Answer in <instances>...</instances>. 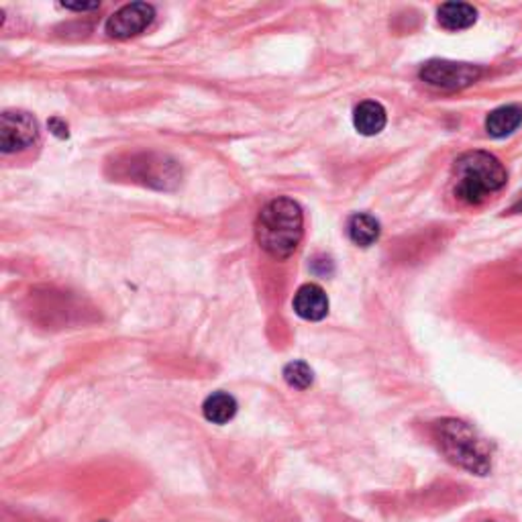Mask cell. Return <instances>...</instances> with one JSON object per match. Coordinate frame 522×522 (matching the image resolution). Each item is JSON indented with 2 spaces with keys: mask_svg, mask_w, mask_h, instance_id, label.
Wrapping results in <instances>:
<instances>
[{
  "mask_svg": "<svg viewBox=\"0 0 522 522\" xmlns=\"http://www.w3.org/2000/svg\"><path fill=\"white\" fill-rule=\"evenodd\" d=\"M296 315L304 320H323L329 315V298L325 290L317 284H304L294 296Z\"/></svg>",
  "mask_w": 522,
  "mask_h": 522,
  "instance_id": "52a82bcc",
  "label": "cell"
},
{
  "mask_svg": "<svg viewBox=\"0 0 522 522\" xmlns=\"http://www.w3.org/2000/svg\"><path fill=\"white\" fill-rule=\"evenodd\" d=\"M64 6L69 8V11H92V8H99V3H64Z\"/></svg>",
  "mask_w": 522,
  "mask_h": 522,
  "instance_id": "9a60e30c",
  "label": "cell"
},
{
  "mask_svg": "<svg viewBox=\"0 0 522 522\" xmlns=\"http://www.w3.org/2000/svg\"><path fill=\"white\" fill-rule=\"evenodd\" d=\"M512 213H522V194H520V198L517 200V204L512 206Z\"/></svg>",
  "mask_w": 522,
  "mask_h": 522,
  "instance_id": "2e32d148",
  "label": "cell"
},
{
  "mask_svg": "<svg viewBox=\"0 0 522 522\" xmlns=\"http://www.w3.org/2000/svg\"><path fill=\"white\" fill-rule=\"evenodd\" d=\"M433 434L439 449L451 464L475 475H488L492 472V457L484 441L464 421L443 419L433 424Z\"/></svg>",
  "mask_w": 522,
  "mask_h": 522,
  "instance_id": "3957f363",
  "label": "cell"
},
{
  "mask_svg": "<svg viewBox=\"0 0 522 522\" xmlns=\"http://www.w3.org/2000/svg\"><path fill=\"white\" fill-rule=\"evenodd\" d=\"M437 19L443 29L447 31H464L469 29L477 21V11L472 5L465 3H445L439 6Z\"/></svg>",
  "mask_w": 522,
  "mask_h": 522,
  "instance_id": "9c48e42d",
  "label": "cell"
},
{
  "mask_svg": "<svg viewBox=\"0 0 522 522\" xmlns=\"http://www.w3.org/2000/svg\"><path fill=\"white\" fill-rule=\"evenodd\" d=\"M203 412L206 421L214 424H224L233 421V416L237 414V400L227 394V392H213V394L204 400Z\"/></svg>",
  "mask_w": 522,
  "mask_h": 522,
  "instance_id": "8fae6325",
  "label": "cell"
},
{
  "mask_svg": "<svg viewBox=\"0 0 522 522\" xmlns=\"http://www.w3.org/2000/svg\"><path fill=\"white\" fill-rule=\"evenodd\" d=\"M522 125V109L518 104H508V107H500L492 110L488 119H485V130L488 135L500 139L506 137Z\"/></svg>",
  "mask_w": 522,
  "mask_h": 522,
  "instance_id": "30bf717a",
  "label": "cell"
},
{
  "mask_svg": "<svg viewBox=\"0 0 522 522\" xmlns=\"http://www.w3.org/2000/svg\"><path fill=\"white\" fill-rule=\"evenodd\" d=\"M49 130H51V133H54V135H57V137H68V135H69V133H68V125L64 123L62 119H57V117L49 120Z\"/></svg>",
  "mask_w": 522,
  "mask_h": 522,
  "instance_id": "5bb4252c",
  "label": "cell"
},
{
  "mask_svg": "<svg viewBox=\"0 0 522 522\" xmlns=\"http://www.w3.org/2000/svg\"><path fill=\"white\" fill-rule=\"evenodd\" d=\"M284 380L288 381V386L296 390H307L315 381V373H312L310 365L304 361H290L284 368Z\"/></svg>",
  "mask_w": 522,
  "mask_h": 522,
  "instance_id": "4fadbf2b",
  "label": "cell"
},
{
  "mask_svg": "<svg viewBox=\"0 0 522 522\" xmlns=\"http://www.w3.org/2000/svg\"><path fill=\"white\" fill-rule=\"evenodd\" d=\"M155 8L147 3H130L107 21V35L115 39H129L145 31L153 23Z\"/></svg>",
  "mask_w": 522,
  "mask_h": 522,
  "instance_id": "8992f818",
  "label": "cell"
},
{
  "mask_svg": "<svg viewBox=\"0 0 522 522\" xmlns=\"http://www.w3.org/2000/svg\"><path fill=\"white\" fill-rule=\"evenodd\" d=\"M454 193L467 204H480L506 186L508 173L498 158L485 151H469L455 160Z\"/></svg>",
  "mask_w": 522,
  "mask_h": 522,
  "instance_id": "7a4b0ae2",
  "label": "cell"
},
{
  "mask_svg": "<svg viewBox=\"0 0 522 522\" xmlns=\"http://www.w3.org/2000/svg\"><path fill=\"white\" fill-rule=\"evenodd\" d=\"M350 239L360 247H370L380 237V223L371 214H353L347 223Z\"/></svg>",
  "mask_w": 522,
  "mask_h": 522,
  "instance_id": "7c38bea8",
  "label": "cell"
},
{
  "mask_svg": "<svg viewBox=\"0 0 522 522\" xmlns=\"http://www.w3.org/2000/svg\"><path fill=\"white\" fill-rule=\"evenodd\" d=\"M482 69L474 64L431 59L421 69V80L439 90H464L480 80Z\"/></svg>",
  "mask_w": 522,
  "mask_h": 522,
  "instance_id": "277c9868",
  "label": "cell"
},
{
  "mask_svg": "<svg viewBox=\"0 0 522 522\" xmlns=\"http://www.w3.org/2000/svg\"><path fill=\"white\" fill-rule=\"evenodd\" d=\"M386 123H388L386 109L376 100L361 102L353 112V125L361 135H368V137L378 135V133H381V130H384Z\"/></svg>",
  "mask_w": 522,
  "mask_h": 522,
  "instance_id": "ba28073f",
  "label": "cell"
},
{
  "mask_svg": "<svg viewBox=\"0 0 522 522\" xmlns=\"http://www.w3.org/2000/svg\"><path fill=\"white\" fill-rule=\"evenodd\" d=\"M302 208L290 198H276L267 203L257 216L256 237L261 249L272 257H290L302 239Z\"/></svg>",
  "mask_w": 522,
  "mask_h": 522,
  "instance_id": "6da1fadb",
  "label": "cell"
},
{
  "mask_svg": "<svg viewBox=\"0 0 522 522\" xmlns=\"http://www.w3.org/2000/svg\"><path fill=\"white\" fill-rule=\"evenodd\" d=\"M484 522H500V520H484Z\"/></svg>",
  "mask_w": 522,
  "mask_h": 522,
  "instance_id": "e0dca14e",
  "label": "cell"
},
{
  "mask_svg": "<svg viewBox=\"0 0 522 522\" xmlns=\"http://www.w3.org/2000/svg\"><path fill=\"white\" fill-rule=\"evenodd\" d=\"M37 120L29 112L6 110L0 119V150H3V153L25 150L37 139Z\"/></svg>",
  "mask_w": 522,
  "mask_h": 522,
  "instance_id": "5b68a950",
  "label": "cell"
}]
</instances>
